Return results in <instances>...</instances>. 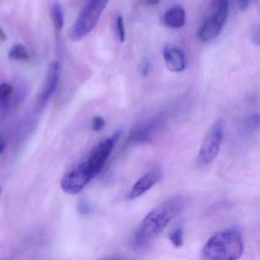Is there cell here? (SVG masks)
Here are the masks:
<instances>
[{
	"mask_svg": "<svg viewBox=\"0 0 260 260\" xmlns=\"http://www.w3.org/2000/svg\"><path fill=\"white\" fill-rule=\"evenodd\" d=\"M185 205V198L179 194L170 197L152 210L144 217L137 231L135 237L136 246L143 247L148 244L180 214Z\"/></svg>",
	"mask_w": 260,
	"mask_h": 260,
	"instance_id": "obj_1",
	"label": "cell"
},
{
	"mask_svg": "<svg viewBox=\"0 0 260 260\" xmlns=\"http://www.w3.org/2000/svg\"><path fill=\"white\" fill-rule=\"evenodd\" d=\"M243 252L241 232L237 226L219 231L208 240L202 250V258L210 260H235Z\"/></svg>",
	"mask_w": 260,
	"mask_h": 260,
	"instance_id": "obj_2",
	"label": "cell"
},
{
	"mask_svg": "<svg viewBox=\"0 0 260 260\" xmlns=\"http://www.w3.org/2000/svg\"><path fill=\"white\" fill-rule=\"evenodd\" d=\"M109 0H89L80 12L71 29V38L74 42L81 40L93 30L98 23Z\"/></svg>",
	"mask_w": 260,
	"mask_h": 260,
	"instance_id": "obj_3",
	"label": "cell"
},
{
	"mask_svg": "<svg viewBox=\"0 0 260 260\" xmlns=\"http://www.w3.org/2000/svg\"><path fill=\"white\" fill-rule=\"evenodd\" d=\"M223 121L219 119L207 132L197 156V162L200 165H208L218 154L223 140Z\"/></svg>",
	"mask_w": 260,
	"mask_h": 260,
	"instance_id": "obj_4",
	"label": "cell"
},
{
	"mask_svg": "<svg viewBox=\"0 0 260 260\" xmlns=\"http://www.w3.org/2000/svg\"><path fill=\"white\" fill-rule=\"evenodd\" d=\"M121 132H117L112 137L100 142L91 152L87 160L85 161L86 167L92 178L100 174L109 159L115 143L121 136Z\"/></svg>",
	"mask_w": 260,
	"mask_h": 260,
	"instance_id": "obj_5",
	"label": "cell"
},
{
	"mask_svg": "<svg viewBox=\"0 0 260 260\" xmlns=\"http://www.w3.org/2000/svg\"><path fill=\"white\" fill-rule=\"evenodd\" d=\"M93 178L91 176L85 162L67 173L61 180V188L68 194L80 192Z\"/></svg>",
	"mask_w": 260,
	"mask_h": 260,
	"instance_id": "obj_6",
	"label": "cell"
},
{
	"mask_svg": "<svg viewBox=\"0 0 260 260\" xmlns=\"http://www.w3.org/2000/svg\"><path fill=\"white\" fill-rule=\"evenodd\" d=\"M59 78H60V65L58 62L54 61L51 63L48 68L46 81L38 102V109H42L48 104L57 89Z\"/></svg>",
	"mask_w": 260,
	"mask_h": 260,
	"instance_id": "obj_7",
	"label": "cell"
},
{
	"mask_svg": "<svg viewBox=\"0 0 260 260\" xmlns=\"http://www.w3.org/2000/svg\"><path fill=\"white\" fill-rule=\"evenodd\" d=\"M162 55L167 68L172 72H182L186 68L185 53L179 47L167 44L162 50Z\"/></svg>",
	"mask_w": 260,
	"mask_h": 260,
	"instance_id": "obj_8",
	"label": "cell"
},
{
	"mask_svg": "<svg viewBox=\"0 0 260 260\" xmlns=\"http://www.w3.org/2000/svg\"><path fill=\"white\" fill-rule=\"evenodd\" d=\"M164 177V172L160 169H154L148 172L142 176L139 180L137 181L133 188L129 192V199H135L144 194L150 189L153 185H156Z\"/></svg>",
	"mask_w": 260,
	"mask_h": 260,
	"instance_id": "obj_9",
	"label": "cell"
},
{
	"mask_svg": "<svg viewBox=\"0 0 260 260\" xmlns=\"http://www.w3.org/2000/svg\"><path fill=\"white\" fill-rule=\"evenodd\" d=\"M162 118L159 117L147 121L144 124H141L134 129L130 135V141L135 143H144L150 141L152 135L159 125Z\"/></svg>",
	"mask_w": 260,
	"mask_h": 260,
	"instance_id": "obj_10",
	"label": "cell"
},
{
	"mask_svg": "<svg viewBox=\"0 0 260 260\" xmlns=\"http://www.w3.org/2000/svg\"><path fill=\"white\" fill-rule=\"evenodd\" d=\"M229 13L228 0H211V15L208 16L210 19L218 25L224 26Z\"/></svg>",
	"mask_w": 260,
	"mask_h": 260,
	"instance_id": "obj_11",
	"label": "cell"
},
{
	"mask_svg": "<svg viewBox=\"0 0 260 260\" xmlns=\"http://www.w3.org/2000/svg\"><path fill=\"white\" fill-rule=\"evenodd\" d=\"M186 15L181 6L176 5L169 9L164 16V23L173 28H182L185 23Z\"/></svg>",
	"mask_w": 260,
	"mask_h": 260,
	"instance_id": "obj_12",
	"label": "cell"
},
{
	"mask_svg": "<svg viewBox=\"0 0 260 260\" xmlns=\"http://www.w3.org/2000/svg\"><path fill=\"white\" fill-rule=\"evenodd\" d=\"M51 18H52L53 23H54L55 29L60 31L63 28L64 24L63 19V10L61 6L59 3L55 2L53 4L51 10Z\"/></svg>",
	"mask_w": 260,
	"mask_h": 260,
	"instance_id": "obj_13",
	"label": "cell"
},
{
	"mask_svg": "<svg viewBox=\"0 0 260 260\" xmlns=\"http://www.w3.org/2000/svg\"><path fill=\"white\" fill-rule=\"evenodd\" d=\"M9 57L12 60H29L30 54L24 45L16 44L10 50Z\"/></svg>",
	"mask_w": 260,
	"mask_h": 260,
	"instance_id": "obj_14",
	"label": "cell"
},
{
	"mask_svg": "<svg viewBox=\"0 0 260 260\" xmlns=\"http://www.w3.org/2000/svg\"><path fill=\"white\" fill-rule=\"evenodd\" d=\"M183 234V228L181 225L172 230L171 232L169 234V238H170V242H171L172 244L175 247H182L184 242Z\"/></svg>",
	"mask_w": 260,
	"mask_h": 260,
	"instance_id": "obj_15",
	"label": "cell"
},
{
	"mask_svg": "<svg viewBox=\"0 0 260 260\" xmlns=\"http://www.w3.org/2000/svg\"><path fill=\"white\" fill-rule=\"evenodd\" d=\"M13 87L10 83L0 84V106H7L13 95Z\"/></svg>",
	"mask_w": 260,
	"mask_h": 260,
	"instance_id": "obj_16",
	"label": "cell"
},
{
	"mask_svg": "<svg viewBox=\"0 0 260 260\" xmlns=\"http://www.w3.org/2000/svg\"><path fill=\"white\" fill-rule=\"evenodd\" d=\"M116 24L117 36L120 43H124L125 41V28H124V19L121 15H118L115 21Z\"/></svg>",
	"mask_w": 260,
	"mask_h": 260,
	"instance_id": "obj_17",
	"label": "cell"
},
{
	"mask_svg": "<svg viewBox=\"0 0 260 260\" xmlns=\"http://www.w3.org/2000/svg\"><path fill=\"white\" fill-rule=\"evenodd\" d=\"M106 126L104 118L100 116H95L92 119V128L94 132H100Z\"/></svg>",
	"mask_w": 260,
	"mask_h": 260,
	"instance_id": "obj_18",
	"label": "cell"
},
{
	"mask_svg": "<svg viewBox=\"0 0 260 260\" xmlns=\"http://www.w3.org/2000/svg\"><path fill=\"white\" fill-rule=\"evenodd\" d=\"M150 69H151V62L148 58H144L140 68L141 76L144 77H147L150 74Z\"/></svg>",
	"mask_w": 260,
	"mask_h": 260,
	"instance_id": "obj_19",
	"label": "cell"
},
{
	"mask_svg": "<svg viewBox=\"0 0 260 260\" xmlns=\"http://www.w3.org/2000/svg\"><path fill=\"white\" fill-rule=\"evenodd\" d=\"M79 211L83 214H90L92 212V205L87 200H82L79 204Z\"/></svg>",
	"mask_w": 260,
	"mask_h": 260,
	"instance_id": "obj_20",
	"label": "cell"
},
{
	"mask_svg": "<svg viewBox=\"0 0 260 260\" xmlns=\"http://www.w3.org/2000/svg\"><path fill=\"white\" fill-rule=\"evenodd\" d=\"M246 125L252 129L258 128L259 125V117L258 114H255L249 117L246 121Z\"/></svg>",
	"mask_w": 260,
	"mask_h": 260,
	"instance_id": "obj_21",
	"label": "cell"
},
{
	"mask_svg": "<svg viewBox=\"0 0 260 260\" xmlns=\"http://www.w3.org/2000/svg\"><path fill=\"white\" fill-rule=\"evenodd\" d=\"M252 39L255 45H258L259 44V28L258 25L254 27L253 31H252Z\"/></svg>",
	"mask_w": 260,
	"mask_h": 260,
	"instance_id": "obj_22",
	"label": "cell"
},
{
	"mask_svg": "<svg viewBox=\"0 0 260 260\" xmlns=\"http://www.w3.org/2000/svg\"><path fill=\"white\" fill-rule=\"evenodd\" d=\"M239 8L241 11H246L249 8L251 0H237Z\"/></svg>",
	"mask_w": 260,
	"mask_h": 260,
	"instance_id": "obj_23",
	"label": "cell"
},
{
	"mask_svg": "<svg viewBox=\"0 0 260 260\" xmlns=\"http://www.w3.org/2000/svg\"><path fill=\"white\" fill-rule=\"evenodd\" d=\"M146 4L149 6H156L159 4L160 0H145Z\"/></svg>",
	"mask_w": 260,
	"mask_h": 260,
	"instance_id": "obj_24",
	"label": "cell"
},
{
	"mask_svg": "<svg viewBox=\"0 0 260 260\" xmlns=\"http://www.w3.org/2000/svg\"><path fill=\"white\" fill-rule=\"evenodd\" d=\"M5 148V141L2 136H0V154L4 151Z\"/></svg>",
	"mask_w": 260,
	"mask_h": 260,
	"instance_id": "obj_25",
	"label": "cell"
},
{
	"mask_svg": "<svg viewBox=\"0 0 260 260\" xmlns=\"http://www.w3.org/2000/svg\"><path fill=\"white\" fill-rule=\"evenodd\" d=\"M0 39H2V40L4 41L7 40V35L4 32L2 28H0Z\"/></svg>",
	"mask_w": 260,
	"mask_h": 260,
	"instance_id": "obj_26",
	"label": "cell"
},
{
	"mask_svg": "<svg viewBox=\"0 0 260 260\" xmlns=\"http://www.w3.org/2000/svg\"><path fill=\"white\" fill-rule=\"evenodd\" d=\"M1 194H2V188L0 187V196H1Z\"/></svg>",
	"mask_w": 260,
	"mask_h": 260,
	"instance_id": "obj_27",
	"label": "cell"
}]
</instances>
